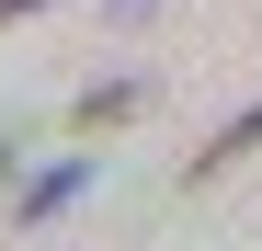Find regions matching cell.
Listing matches in <instances>:
<instances>
[{"label": "cell", "instance_id": "obj_1", "mask_svg": "<svg viewBox=\"0 0 262 251\" xmlns=\"http://www.w3.org/2000/svg\"><path fill=\"white\" fill-rule=\"evenodd\" d=\"M251 149H262V103H251V114H228V126H216V137H205V149L183 160V183H216V172H228V160H251Z\"/></svg>", "mask_w": 262, "mask_h": 251}, {"label": "cell", "instance_id": "obj_2", "mask_svg": "<svg viewBox=\"0 0 262 251\" xmlns=\"http://www.w3.org/2000/svg\"><path fill=\"white\" fill-rule=\"evenodd\" d=\"M80 183H92V172H80V160H57V172H34V183H23V205H12V217H23V228H46L57 205L80 194Z\"/></svg>", "mask_w": 262, "mask_h": 251}, {"label": "cell", "instance_id": "obj_4", "mask_svg": "<svg viewBox=\"0 0 262 251\" xmlns=\"http://www.w3.org/2000/svg\"><path fill=\"white\" fill-rule=\"evenodd\" d=\"M23 12H34V0H0V23H23Z\"/></svg>", "mask_w": 262, "mask_h": 251}, {"label": "cell", "instance_id": "obj_3", "mask_svg": "<svg viewBox=\"0 0 262 251\" xmlns=\"http://www.w3.org/2000/svg\"><path fill=\"white\" fill-rule=\"evenodd\" d=\"M148 92H137V80H92V92H80V126H125V114H137Z\"/></svg>", "mask_w": 262, "mask_h": 251}, {"label": "cell", "instance_id": "obj_5", "mask_svg": "<svg viewBox=\"0 0 262 251\" xmlns=\"http://www.w3.org/2000/svg\"><path fill=\"white\" fill-rule=\"evenodd\" d=\"M114 12H137V0H114Z\"/></svg>", "mask_w": 262, "mask_h": 251}]
</instances>
